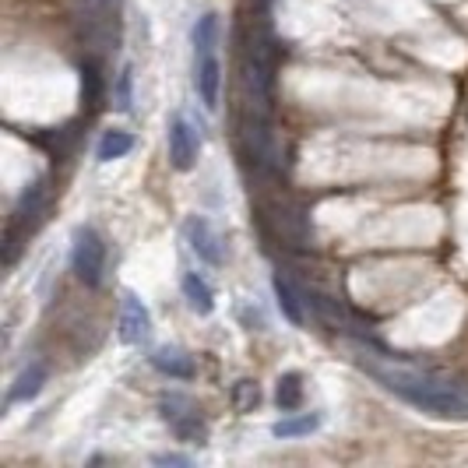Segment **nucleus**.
<instances>
[{
  "mask_svg": "<svg viewBox=\"0 0 468 468\" xmlns=\"http://www.w3.org/2000/svg\"><path fill=\"white\" fill-rule=\"evenodd\" d=\"M363 370H370L377 381L398 394L402 402L433 412V416H447V419H468V387L465 384L444 381V377H433V374H419V370H402V366H381V363H366L363 359Z\"/></svg>",
  "mask_w": 468,
  "mask_h": 468,
  "instance_id": "f257e3e1",
  "label": "nucleus"
},
{
  "mask_svg": "<svg viewBox=\"0 0 468 468\" xmlns=\"http://www.w3.org/2000/svg\"><path fill=\"white\" fill-rule=\"evenodd\" d=\"M71 268H75V275L85 282L88 289H95V286L102 282V271H106V243H102V236H99L92 225L75 229Z\"/></svg>",
  "mask_w": 468,
  "mask_h": 468,
  "instance_id": "f03ea898",
  "label": "nucleus"
},
{
  "mask_svg": "<svg viewBox=\"0 0 468 468\" xmlns=\"http://www.w3.org/2000/svg\"><path fill=\"white\" fill-rule=\"evenodd\" d=\"M159 412L163 419L172 426V433L183 440V444H205L208 440V423L198 416V405L187 398V394H170L159 402Z\"/></svg>",
  "mask_w": 468,
  "mask_h": 468,
  "instance_id": "7ed1b4c3",
  "label": "nucleus"
},
{
  "mask_svg": "<svg viewBox=\"0 0 468 468\" xmlns=\"http://www.w3.org/2000/svg\"><path fill=\"white\" fill-rule=\"evenodd\" d=\"M198 148H201V137L198 130L187 124L183 113H176L170 120V163L176 172H190L198 163Z\"/></svg>",
  "mask_w": 468,
  "mask_h": 468,
  "instance_id": "20e7f679",
  "label": "nucleus"
},
{
  "mask_svg": "<svg viewBox=\"0 0 468 468\" xmlns=\"http://www.w3.org/2000/svg\"><path fill=\"white\" fill-rule=\"evenodd\" d=\"M183 233H187V243H190V251L201 257L205 264H222V260H225V243H222L218 229H215L208 218H201V215L187 218Z\"/></svg>",
  "mask_w": 468,
  "mask_h": 468,
  "instance_id": "39448f33",
  "label": "nucleus"
},
{
  "mask_svg": "<svg viewBox=\"0 0 468 468\" xmlns=\"http://www.w3.org/2000/svg\"><path fill=\"white\" fill-rule=\"evenodd\" d=\"M152 331V317H148V306L134 293H124L120 299V341L124 345H141Z\"/></svg>",
  "mask_w": 468,
  "mask_h": 468,
  "instance_id": "423d86ee",
  "label": "nucleus"
},
{
  "mask_svg": "<svg viewBox=\"0 0 468 468\" xmlns=\"http://www.w3.org/2000/svg\"><path fill=\"white\" fill-rule=\"evenodd\" d=\"M194 85L198 95L208 110H218V92H222V67H218V57L215 53H201L194 57Z\"/></svg>",
  "mask_w": 468,
  "mask_h": 468,
  "instance_id": "0eeeda50",
  "label": "nucleus"
},
{
  "mask_svg": "<svg viewBox=\"0 0 468 468\" xmlns=\"http://www.w3.org/2000/svg\"><path fill=\"white\" fill-rule=\"evenodd\" d=\"M152 366H155L159 374H166V377H176V381H190V377L198 374L194 359H190L183 349H176V345L155 349V352H152Z\"/></svg>",
  "mask_w": 468,
  "mask_h": 468,
  "instance_id": "6e6552de",
  "label": "nucleus"
},
{
  "mask_svg": "<svg viewBox=\"0 0 468 468\" xmlns=\"http://www.w3.org/2000/svg\"><path fill=\"white\" fill-rule=\"evenodd\" d=\"M43 384H46V366L43 363H29V366L18 374V381L11 384V391H7V405L32 402V398L43 391Z\"/></svg>",
  "mask_w": 468,
  "mask_h": 468,
  "instance_id": "1a4fd4ad",
  "label": "nucleus"
},
{
  "mask_svg": "<svg viewBox=\"0 0 468 468\" xmlns=\"http://www.w3.org/2000/svg\"><path fill=\"white\" fill-rule=\"evenodd\" d=\"M183 296H187V303H190V310L194 313H201V317H208L215 310V293L212 286L201 278V275H183Z\"/></svg>",
  "mask_w": 468,
  "mask_h": 468,
  "instance_id": "9d476101",
  "label": "nucleus"
},
{
  "mask_svg": "<svg viewBox=\"0 0 468 468\" xmlns=\"http://www.w3.org/2000/svg\"><path fill=\"white\" fill-rule=\"evenodd\" d=\"M130 148H134V134L128 130H106L95 145V159L99 163H113V159H124Z\"/></svg>",
  "mask_w": 468,
  "mask_h": 468,
  "instance_id": "9b49d317",
  "label": "nucleus"
},
{
  "mask_svg": "<svg viewBox=\"0 0 468 468\" xmlns=\"http://www.w3.org/2000/svg\"><path fill=\"white\" fill-rule=\"evenodd\" d=\"M321 423H324L321 412H303V416H289V419L275 423L271 426V433H275L278 440H293V437H306V433H313Z\"/></svg>",
  "mask_w": 468,
  "mask_h": 468,
  "instance_id": "f8f14e48",
  "label": "nucleus"
},
{
  "mask_svg": "<svg viewBox=\"0 0 468 468\" xmlns=\"http://www.w3.org/2000/svg\"><path fill=\"white\" fill-rule=\"evenodd\" d=\"M215 43H218V14H201L198 25H194V57L201 53H215Z\"/></svg>",
  "mask_w": 468,
  "mask_h": 468,
  "instance_id": "ddd939ff",
  "label": "nucleus"
},
{
  "mask_svg": "<svg viewBox=\"0 0 468 468\" xmlns=\"http://www.w3.org/2000/svg\"><path fill=\"white\" fill-rule=\"evenodd\" d=\"M275 402L282 412H293L303 402V377L299 374H282L278 377V387H275Z\"/></svg>",
  "mask_w": 468,
  "mask_h": 468,
  "instance_id": "4468645a",
  "label": "nucleus"
},
{
  "mask_svg": "<svg viewBox=\"0 0 468 468\" xmlns=\"http://www.w3.org/2000/svg\"><path fill=\"white\" fill-rule=\"evenodd\" d=\"M271 286H275V299H278V310L293 321V324H303V306H299V296H296V289L282 278V275H275L271 278Z\"/></svg>",
  "mask_w": 468,
  "mask_h": 468,
  "instance_id": "2eb2a0df",
  "label": "nucleus"
},
{
  "mask_svg": "<svg viewBox=\"0 0 468 468\" xmlns=\"http://www.w3.org/2000/svg\"><path fill=\"white\" fill-rule=\"evenodd\" d=\"M46 198V180H36L25 194H22V201H18V208H14V218H11V225H22L25 218H36L40 212V205H43Z\"/></svg>",
  "mask_w": 468,
  "mask_h": 468,
  "instance_id": "dca6fc26",
  "label": "nucleus"
},
{
  "mask_svg": "<svg viewBox=\"0 0 468 468\" xmlns=\"http://www.w3.org/2000/svg\"><path fill=\"white\" fill-rule=\"evenodd\" d=\"M82 99H85L88 106H99V99H102V78H99L95 60H88L85 67H82Z\"/></svg>",
  "mask_w": 468,
  "mask_h": 468,
  "instance_id": "f3484780",
  "label": "nucleus"
},
{
  "mask_svg": "<svg viewBox=\"0 0 468 468\" xmlns=\"http://www.w3.org/2000/svg\"><path fill=\"white\" fill-rule=\"evenodd\" d=\"M130 102H134V75H130V67H124V71L117 75V88H113V106H117L120 113H128Z\"/></svg>",
  "mask_w": 468,
  "mask_h": 468,
  "instance_id": "a211bd4d",
  "label": "nucleus"
},
{
  "mask_svg": "<svg viewBox=\"0 0 468 468\" xmlns=\"http://www.w3.org/2000/svg\"><path fill=\"white\" fill-rule=\"evenodd\" d=\"M257 402H260V387L254 381H240L233 387V405L240 409V412H251L257 409Z\"/></svg>",
  "mask_w": 468,
  "mask_h": 468,
  "instance_id": "6ab92c4d",
  "label": "nucleus"
},
{
  "mask_svg": "<svg viewBox=\"0 0 468 468\" xmlns=\"http://www.w3.org/2000/svg\"><path fill=\"white\" fill-rule=\"evenodd\" d=\"M155 465H190V458H183V455H155Z\"/></svg>",
  "mask_w": 468,
  "mask_h": 468,
  "instance_id": "aec40b11",
  "label": "nucleus"
},
{
  "mask_svg": "<svg viewBox=\"0 0 468 468\" xmlns=\"http://www.w3.org/2000/svg\"><path fill=\"white\" fill-rule=\"evenodd\" d=\"M82 4H85L88 14H95V11H106V7H113L117 0H82Z\"/></svg>",
  "mask_w": 468,
  "mask_h": 468,
  "instance_id": "412c9836",
  "label": "nucleus"
}]
</instances>
